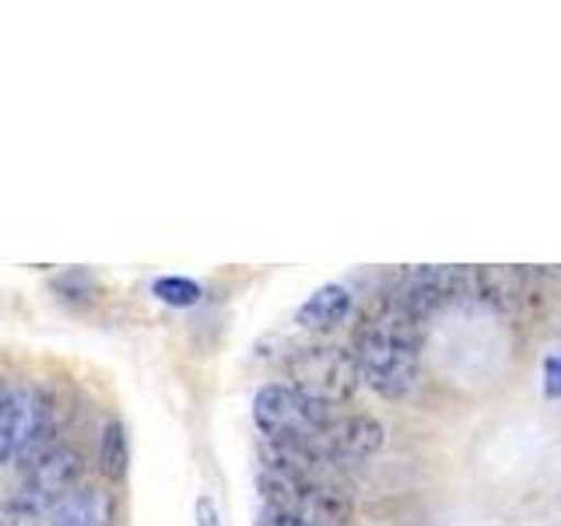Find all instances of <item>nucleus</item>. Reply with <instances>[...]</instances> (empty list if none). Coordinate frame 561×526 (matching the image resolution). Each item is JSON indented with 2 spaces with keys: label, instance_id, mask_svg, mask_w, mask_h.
I'll list each match as a JSON object with an SVG mask.
<instances>
[{
  "label": "nucleus",
  "instance_id": "1",
  "mask_svg": "<svg viewBox=\"0 0 561 526\" xmlns=\"http://www.w3.org/2000/svg\"><path fill=\"white\" fill-rule=\"evenodd\" d=\"M421 351H425V320L390 295L365 312L351 355L368 390L400 400L417 386Z\"/></svg>",
  "mask_w": 561,
  "mask_h": 526
},
{
  "label": "nucleus",
  "instance_id": "2",
  "mask_svg": "<svg viewBox=\"0 0 561 526\" xmlns=\"http://www.w3.org/2000/svg\"><path fill=\"white\" fill-rule=\"evenodd\" d=\"M57 397L39 379H14L0 390V467L25 470L57 446Z\"/></svg>",
  "mask_w": 561,
  "mask_h": 526
},
{
  "label": "nucleus",
  "instance_id": "3",
  "mask_svg": "<svg viewBox=\"0 0 561 526\" xmlns=\"http://www.w3.org/2000/svg\"><path fill=\"white\" fill-rule=\"evenodd\" d=\"M260 495L267 508L306 519L309 526H347L351 499L327 478H309V473L288 470H260Z\"/></svg>",
  "mask_w": 561,
  "mask_h": 526
},
{
  "label": "nucleus",
  "instance_id": "4",
  "mask_svg": "<svg viewBox=\"0 0 561 526\" xmlns=\"http://www.w3.org/2000/svg\"><path fill=\"white\" fill-rule=\"evenodd\" d=\"M253 421L263 443H316L333 421V411L288 382H271L253 397Z\"/></svg>",
  "mask_w": 561,
  "mask_h": 526
},
{
  "label": "nucleus",
  "instance_id": "5",
  "mask_svg": "<svg viewBox=\"0 0 561 526\" xmlns=\"http://www.w3.org/2000/svg\"><path fill=\"white\" fill-rule=\"evenodd\" d=\"M288 386L323 408H341L362 386L358 362L341 344H309L288 358Z\"/></svg>",
  "mask_w": 561,
  "mask_h": 526
},
{
  "label": "nucleus",
  "instance_id": "6",
  "mask_svg": "<svg viewBox=\"0 0 561 526\" xmlns=\"http://www.w3.org/2000/svg\"><path fill=\"white\" fill-rule=\"evenodd\" d=\"M81 478H84V456L75 446L57 443V446H49L39 460L22 470V478H18L11 495L18 502H25L32 513L49 519L53 508H57L70 491L81 488Z\"/></svg>",
  "mask_w": 561,
  "mask_h": 526
},
{
  "label": "nucleus",
  "instance_id": "7",
  "mask_svg": "<svg viewBox=\"0 0 561 526\" xmlns=\"http://www.w3.org/2000/svg\"><path fill=\"white\" fill-rule=\"evenodd\" d=\"M473 295V271L467 267H411L403 271L393 298L403 302L421 320H428L435 309H446L453 302H463Z\"/></svg>",
  "mask_w": 561,
  "mask_h": 526
},
{
  "label": "nucleus",
  "instance_id": "8",
  "mask_svg": "<svg viewBox=\"0 0 561 526\" xmlns=\"http://www.w3.org/2000/svg\"><path fill=\"white\" fill-rule=\"evenodd\" d=\"M386 446V428L382 421L368 414H344L333 418L316 438V449L327 456V464H362Z\"/></svg>",
  "mask_w": 561,
  "mask_h": 526
},
{
  "label": "nucleus",
  "instance_id": "9",
  "mask_svg": "<svg viewBox=\"0 0 561 526\" xmlns=\"http://www.w3.org/2000/svg\"><path fill=\"white\" fill-rule=\"evenodd\" d=\"M534 271L523 267H478L473 271V295L491 309H519L530 295Z\"/></svg>",
  "mask_w": 561,
  "mask_h": 526
},
{
  "label": "nucleus",
  "instance_id": "10",
  "mask_svg": "<svg viewBox=\"0 0 561 526\" xmlns=\"http://www.w3.org/2000/svg\"><path fill=\"white\" fill-rule=\"evenodd\" d=\"M116 499L105 488H78L53 508L46 526H113Z\"/></svg>",
  "mask_w": 561,
  "mask_h": 526
},
{
  "label": "nucleus",
  "instance_id": "11",
  "mask_svg": "<svg viewBox=\"0 0 561 526\" xmlns=\"http://www.w3.org/2000/svg\"><path fill=\"white\" fill-rule=\"evenodd\" d=\"M351 316V291L344 285H320L295 312V323L309 333H330Z\"/></svg>",
  "mask_w": 561,
  "mask_h": 526
},
{
  "label": "nucleus",
  "instance_id": "12",
  "mask_svg": "<svg viewBox=\"0 0 561 526\" xmlns=\"http://www.w3.org/2000/svg\"><path fill=\"white\" fill-rule=\"evenodd\" d=\"M99 473L105 481L119 484L123 478H127V464H130V446H127V428L119 425V421H105V428L99 435Z\"/></svg>",
  "mask_w": 561,
  "mask_h": 526
},
{
  "label": "nucleus",
  "instance_id": "13",
  "mask_svg": "<svg viewBox=\"0 0 561 526\" xmlns=\"http://www.w3.org/2000/svg\"><path fill=\"white\" fill-rule=\"evenodd\" d=\"M151 295L158 298L162 306H172V309H190V306H197L201 298H204V288L197 285V281H190V277H154L151 281Z\"/></svg>",
  "mask_w": 561,
  "mask_h": 526
},
{
  "label": "nucleus",
  "instance_id": "14",
  "mask_svg": "<svg viewBox=\"0 0 561 526\" xmlns=\"http://www.w3.org/2000/svg\"><path fill=\"white\" fill-rule=\"evenodd\" d=\"M46 519L39 513H32L25 502H18L14 495H8L0 502V526H43Z\"/></svg>",
  "mask_w": 561,
  "mask_h": 526
},
{
  "label": "nucleus",
  "instance_id": "15",
  "mask_svg": "<svg viewBox=\"0 0 561 526\" xmlns=\"http://www.w3.org/2000/svg\"><path fill=\"white\" fill-rule=\"evenodd\" d=\"M543 393L551 400H561V355L543 358Z\"/></svg>",
  "mask_w": 561,
  "mask_h": 526
},
{
  "label": "nucleus",
  "instance_id": "16",
  "mask_svg": "<svg viewBox=\"0 0 561 526\" xmlns=\"http://www.w3.org/2000/svg\"><path fill=\"white\" fill-rule=\"evenodd\" d=\"M256 526H309V523H306V519H295V516H288V513H277V508H263L260 519H256Z\"/></svg>",
  "mask_w": 561,
  "mask_h": 526
},
{
  "label": "nucleus",
  "instance_id": "17",
  "mask_svg": "<svg viewBox=\"0 0 561 526\" xmlns=\"http://www.w3.org/2000/svg\"><path fill=\"white\" fill-rule=\"evenodd\" d=\"M197 526H221L218 508L210 499H197Z\"/></svg>",
  "mask_w": 561,
  "mask_h": 526
},
{
  "label": "nucleus",
  "instance_id": "18",
  "mask_svg": "<svg viewBox=\"0 0 561 526\" xmlns=\"http://www.w3.org/2000/svg\"><path fill=\"white\" fill-rule=\"evenodd\" d=\"M4 386H8V379H4V382H0V390H4Z\"/></svg>",
  "mask_w": 561,
  "mask_h": 526
}]
</instances>
